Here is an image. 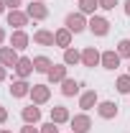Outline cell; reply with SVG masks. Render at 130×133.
<instances>
[{"label": "cell", "mask_w": 130, "mask_h": 133, "mask_svg": "<svg viewBox=\"0 0 130 133\" xmlns=\"http://www.w3.org/2000/svg\"><path fill=\"white\" fill-rule=\"evenodd\" d=\"M28 97H31L33 105H46V102L51 100V87H49V84H44V82H41V84H33Z\"/></svg>", "instance_id": "6da1fadb"}, {"label": "cell", "mask_w": 130, "mask_h": 133, "mask_svg": "<svg viewBox=\"0 0 130 133\" xmlns=\"http://www.w3.org/2000/svg\"><path fill=\"white\" fill-rule=\"evenodd\" d=\"M87 28L95 33V36H107V33H110V21L105 16H92L89 23H87Z\"/></svg>", "instance_id": "7a4b0ae2"}, {"label": "cell", "mask_w": 130, "mask_h": 133, "mask_svg": "<svg viewBox=\"0 0 130 133\" xmlns=\"http://www.w3.org/2000/svg\"><path fill=\"white\" fill-rule=\"evenodd\" d=\"M87 23H89V21L84 18V13H69L66 21H64V26H66L71 33H82L84 28H87Z\"/></svg>", "instance_id": "3957f363"}, {"label": "cell", "mask_w": 130, "mask_h": 133, "mask_svg": "<svg viewBox=\"0 0 130 133\" xmlns=\"http://www.w3.org/2000/svg\"><path fill=\"white\" fill-rule=\"evenodd\" d=\"M69 125H71V133H89L92 131V118L87 113H79L69 120Z\"/></svg>", "instance_id": "277c9868"}, {"label": "cell", "mask_w": 130, "mask_h": 133, "mask_svg": "<svg viewBox=\"0 0 130 133\" xmlns=\"http://www.w3.org/2000/svg\"><path fill=\"white\" fill-rule=\"evenodd\" d=\"M18 59H20V56H18V51L13 49V46H0V64L5 66V69H8V66L16 69Z\"/></svg>", "instance_id": "5b68a950"}, {"label": "cell", "mask_w": 130, "mask_h": 133, "mask_svg": "<svg viewBox=\"0 0 130 133\" xmlns=\"http://www.w3.org/2000/svg\"><path fill=\"white\" fill-rule=\"evenodd\" d=\"M120 54H117V49H107V51H102V59H99V64L105 66V69H110V72H115L117 66H120Z\"/></svg>", "instance_id": "8992f818"}, {"label": "cell", "mask_w": 130, "mask_h": 133, "mask_svg": "<svg viewBox=\"0 0 130 133\" xmlns=\"http://www.w3.org/2000/svg\"><path fill=\"white\" fill-rule=\"evenodd\" d=\"M26 13H28V18H33V21H46V18H49V8H46L44 3H38V0H31V5L26 8Z\"/></svg>", "instance_id": "52a82bcc"}, {"label": "cell", "mask_w": 130, "mask_h": 133, "mask_svg": "<svg viewBox=\"0 0 130 133\" xmlns=\"http://www.w3.org/2000/svg\"><path fill=\"white\" fill-rule=\"evenodd\" d=\"M28 13L23 10H8V26H13L16 31H23V26H28Z\"/></svg>", "instance_id": "ba28073f"}, {"label": "cell", "mask_w": 130, "mask_h": 133, "mask_svg": "<svg viewBox=\"0 0 130 133\" xmlns=\"http://www.w3.org/2000/svg\"><path fill=\"white\" fill-rule=\"evenodd\" d=\"M97 115H99V118H105V120H112V118H117V102H112V100L97 102Z\"/></svg>", "instance_id": "9c48e42d"}, {"label": "cell", "mask_w": 130, "mask_h": 133, "mask_svg": "<svg viewBox=\"0 0 130 133\" xmlns=\"http://www.w3.org/2000/svg\"><path fill=\"white\" fill-rule=\"evenodd\" d=\"M28 44H31V36L26 31H13L10 33V46L16 51H23V49H28Z\"/></svg>", "instance_id": "30bf717a"}, {"label": "cell", "mask_w": 130, "mask_h": 133, "mask_svg": "<svg viewBox=\"0 0 130 133\" xmlns=\"http://www.w3.org/2000/svg\"><path fill=\"white\" fill-rule=\"evenodd\" d=\"M20 118H23V123H31V125H38V120H41V110H38V105H26L23 110H20Z\"/></svg>", "instance_id": "8fae6325"}, {"label": "cell", "mask_w": 130, "mask_h": 133, "mask_svg": "<svg viewBox=\"0 0 130 133\" xmlns=\"http://www.w3.org/2000/svg\"><path fill=\"white\" fill-rule=\"evenodd\" d=\"M33 72V59H28V56H20L18 59V64H16V74L20 77V79H26V77H31Z\"/></svg>", "instance_id": "7c38bea8"}, {"label": "cell", "mask_w": 130, "mask_h": 133, "mask_svg": "<svg viewBox=\"0 0 130 133\" xmlns=\"http://www.w3.org/2000/svg\"><path fill=\"white\" fill-rule=\"evenodd\" d=\"M97 102H99L97 92H95V90H87V92H82V97H79V108L84 110V113H87V110L97 108Z\"/></svg>", "instance_id": "4fadbf2b"}, {"label": "cell", "mask_w": 130, "mask_h": 133, "mask_svg": "<svg viewBox=\"0 0 130 133\" xmlns=\"http://www.w3.org/2000/svg\"><path fill=\"white\" fill-rule=\"evenodd\" d=\"M99 59H102V54H99L95 46H87V49L82 51V64L84 66H97Z\"/></svg>", "instance_id": "5bb4252c"}, {"label": "cell", "mask_w": 130, "mask_h": 133, "mask_svg": "<svg viewBox=\"0 0 130 133\" xmlns=\"http://www.w3.org/2000/svg\"><path fill=\"white\" fill-rule=\"evenodd\" d=\"M33 44H38V46H56L54 33L46 31V28H38V31L33 33Z\"/></svg>", "instance_id": "9a60e30c"}, {"label": "cell", "mask_w": 130, "mask_h": 133, "mask_svg": "<svg viewBox=\"0 0 130 133\" xmlns=\"http://www.w3.org/2000/svg\"><path fill=\"white\" fill-rule=\"evenodd\" d=\"M71 115H69V110H66L64 105H54L51 108V123H56V125H61V123H69Z\"/></svg>", "instance_id": "2e32d148"}, {"label": "cell", "mask_w": 130, "mask_h": 133, "mask_svg": "<svg viewBox=\"0 0 130 133\" xmlns=\"http://www.w3.org/2000/svg\"><path fill=\"white\" fill-rule=\"evenodd\" d=\"M10 95L13 97H28L31 95V84L26 82V79H16V82L10 84Z\"/></svg>", "instance_id": "e0dca14e"}, {"label": "cell", "mask_w": 130, "mask_h": 133, "mask_svg": "<svg viewBox=\"0 0 130 133\" xmlns=\"http://www.w3.org/2000/svg\"><path fill=\"white\" fill-rule=\"evenodd\" d=\"M54 41H56V46H61V49H69L71 46V31L69 28H59V31H54Z\"/></svg>", "instance_id": "ac0fdd59"}, {"label": "cell", "mask_w": 130, "mask_h": 133, "mask_svg": "<svg viewBox=\"0 0 130 133\" xmlns=\"http://www.w3.org/2000/svg\"><path fill=\"white\" fill-rule=\"evenodd\" d=\"M46 77H49V82H64L66 79V64H54Z\"/></svg>", "instance_id": "d6986e66"}, {"label": "cell", "mask_w": 130, "mask_h": 133, "mask_svg": "<svg viewBox=\"0 0 130 133\" xmlns=\"http://www.w3.org/2000/svg\"><path fill=\"white\" fill-rule=\"evenodd\" d=\"M77 92H79V82L71 79V77H66L64 82H61V95H64V97H74Z\"/></svg>", "instance_id": "ffe728a7"}, {"label": "cell", "mask_w": 130, "mask_h": 133, "mask_svg": "<svg viewBox=\"0 0 130 133\" xmlns=\"http://www.w3.org/2000/svg\"><path fill=\"white\" fill-rule=\"evenodd\" d=\"M51 66H54V62H51L49 56H44V54L33 59V69H36V72H41V74H49Z\"/></svg>", "instance_id": "44dd1931"}, {"label": "cell", "mask_w": 130, "mask_h": 133, "mask_svg": "<svg viewBox=\"0 0 130 133\" xmlns=\"http://www.w3.org/2000/svg\"><path fill=\"white\" fill-rule=\"evenodd\" d=\"M82 62V51H77V49H64V64L66 66H74V64H79Z\"/></svg>", "instance_id": "7402d4cb"}, {"label": "cell", "mask_w": 130, "mask_h": 133, "mask_svg": "<svg viewBox=\"0 0 130 133\" xmlns=\"http://www.w3.org/2000/svg\"><path fill=\"white\" fill-rule=\"evenodd\" d=\"M97 8H99V0H79V13H84V16H95Z\"/></svg>", "instance_id": "603a6c76"}, {"label": "cell", "mask_w": 130, "mask_h": 133, "mask_svg": "<svg viewBox=\"0 0 130 133\" xmlns=\"http://www.w3.org/2000/svg\"><path fill=\"white\" fill-rule=\"evenodd\" d=\"M115 87H117L120 95H130V74H120L117 82H115Z\"/></svg>", "instance_id": "cb8c5ba5"}, {"label": "cell", "mask_w": 130, "mask_h": 133, "mask_svg": "<svg viewBox=\"0 0 130 133\" xmlns=\"http://www.w3.org/2000/svg\"><path fill=\"white\" fill-rule=\"evenodd\" d=\"M117 54L125 56V59H130V38H122V41L117 44Z\"/></svg>", "instance_id": "d4e9b609"}, {"label": "cell", "mask_w": 130, "mask_h": 133, "mask_svg": "<svg viewBox=\"0 0 130 133\" xmlns=\"http://www.w3.org/2000/svg\"><path fill=\"white\" fill-rule=\"evenodd\" d=\"M117 3H120V0H99V8H102V10H115Z\"/></svg>", "instance_id": "484cf974"}, {"label": "cell", "mask_w": 130, "mask_h": 133, "mask_svg": "<svg viewBox=\"0 0 130 133\" xmlns=\"http://www.w3.org/2000/svg\"><path fill=\"white\" fill-rule=\"evenodd\" d=\"M41 133H59V125L56 123H44L41 125Z\"/></svg>", "instance_id": "4316f807"}, {"label": "cell", "mask_w": 130, "mask_h": 133, "mask_svg": "<svg viewBox=\"0 0 130 133\" xmlns=\"http://www.w3.org/2000/svg\"><path fill=\"white\" fill-rule=\"evenodd\" d=\"M20 133H41V128H36V125H31V123H26V125L20 128Z\"/></svg>", "instance_id": "83f0119b"}, {"label": "cell", "mask_w": 130, "mask_h": 133, "mask_svg": "<svg viewBox=\"0 0 130 133\" xmlns=\"http://www.w3.org/2000/svg\"><path fill=\"white\" fill-rule=\"evenodd\" d=\"M3 3H5L8 10H18V5H20V0H3Z\"/></svg>", "instance_id": "f1b7e54d"}, {"label": "cell", "mask_w": 130, "mask_h": 133, "mask_svg": "<svg viewBox=\"0 0 130 133\" xmlns=\"http://www.w3.org/2000/svg\"><path fill=\"white\" fill-rule=\"evenodd\" d=\"M5 120H8V110L0 105V123H5Z\"/></svg>", "instance_id": "f546056e"}, {"label": "cell", "mask_w": 130, "mask_h": 133, "mask_svg": "<svg viewBox=\"0 0 130 133\" xmlns=\"http://www.w3.org/2000/svg\"><path fill=\"white\" fill-rule=\"evenodd\" d=\"M0 82H5V66L0 64Z\"/></svg>", "instance_id": "4dcf8cb0"}, {"label": "cell", "mask_w": 130, "mask_h": 133, "mask_svg": "<svg viewBox=\"0 0 130 133\" xmlns=\"http://www.w3.org/2000/svg\"><path fill=\"white\" fill-rule=\"evenodd\" d=\"M125 16H130V0H125Z\"/></svg>", "instance_id": "1f68e13d"}, {"label": "cell", "mask_w": 130, "mask_h": 133, "mask_svg": "<svg viewBox=\"0 0 130 133\" xmlns=\"http://www.w3.org/2000/svg\"><path fill=\"white\" fill-rule=\"evenodd\" d=\"M3 41H5V31L0 28V44H3Z\"/></svg>", "instance_id": "d6a6232c"}, {"label": "cell", "mask_w": 130, "mask_h": 133, "mask_svg": "<svg viewBox=\"0 0 130 133\" xmlns=\"http://www.w3.org/2000/svg\"><path fill=\"white\" fill-rule=\"evenodd\" d=\"M3 10H5V3H3V0H0V16H3Z\"/></svg>", "instance_id": "836d02e7"}, {"label": "cell", "mask_w": 130, "mask_h": 133, "mask_svg": "<svg viewBox=\"0 0 130 133\" xmlns=\"http://www.w3.org/2000/svg\"><path fill=\"white\" fill-rule=\"evenodd\" d=\"M0 133H13V131H5V128H0Z\"/></svg>", "instance_id": "e575fe53"}, {"label": "cell", "mask_w": 130, "mask_h": 133, "mask_svg": "<svg viewBox=\"0 0 130 133\" xmlns=\"http://www.w3.org/2000/svg\"><path fill=\"white\" fill-rule=\"evenodd\" d=\"M128 74H130V64H128Z\"/></svg>", "instance_id": "d590c367"}, {"label": "cell", "mask_w": 130, "mask_h": 133, "mask_svg": "<svg viewBox=\"0 0 130 133\" xmlns=\"http://www.w3.org/2000/svg\"><path fill=\"white\" fill-rule=\"evenodd\" d=\"M38 3H46V0H38Z\"/></svg>", "instance_id": "8d00e7d4"}]
</instances>
